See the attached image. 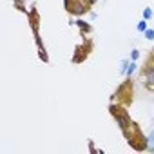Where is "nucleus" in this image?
<instances>
[{"label":"nucleus","mask_w":154,"mask_h":154,"mask_svg":"<svg viewBox=\"0 0 154 154\" xmlns=\"http://www.w3.org/2000/svg\"><path fill=\"white\" fill-rule=\"evenodd\" d=\"M138 58H140V51H138V49H132V51H131V60L136 62Z\"/></svg>","instance_id":"10"},{"label":"nucleus","mask_w":154,"mask_h":154,"mask_svg":"<svg viewBox=\"0 0 154 154\" xmlns=\"http://www.w3.org/2000/svg\"><path fill=\"white\" fill-rule=\"evenodd\" d=\"M136 71H138V63L131 60V63L127 65V69H125V74H123V76H127V78H132V74H134Z\"/></svg>","instance_id":"3"},{"label":"nucleus","mask_w":154,"mask_h":154,"mask_svg":"<svg viewBox=\"0 0 154 154\" xmlns=\"http://www.w3.org/2000/svg\"><path fill=\"white\" fill-rule=\"evenodd\" d=\"M109 111H111V114H112V118H114V122H116V125L120 127V131H122V132H123L131 123H132V122H131V118H129V114H127L123 109H120V105L111 103Z\"/></svg>","instance_id":"1"},{"label":"nucleus","mask_w":154,"mask_h":154,"mask_svg":"<svg viewBox=\"0 0 154 154\" xmlns=\"http://www.w3.org/2000/svg\"><path fill=\"white\" fill-rule=\"evenodd\" d=\"M152 15H154V13H152V9H150V8H145V9L141 11V17H143L145 20H150V18H152Z\"/></svg>","instance_id":"6"},{"label":"nucleus","mask_w":154,"mask_h":154,"mask_svg":"<svg viewBox=\"0 0 154 154\" xmlns=\"http://www.w3.org/2000/svg\"><path fill=\"white\" fill-rule=\"evenodd\" d=\"M87 2H89V6H91V8H93V6H94V4H96V2H98V0H87Z\"/></svg>","instance_id":"12"},{"label":"nucleus","mask_w":154,"mask_h":154,"mask_svg":"<svg viewBox=\"0 0 154 154\" xmlns=\"http://www.w3.org/2000/svg\"><path fill=\"white\" fill-rule=\"evenodd\" d=\"M96 17H98V13H96V11H91V20H94Z\"/></svg>","instance_id":"11"},{"label":"nucleus","mask_w":154,"mask_h":154,"mask_svg":"<svg viewBox=\"0 0 154 154\" xmlns=\"http://www.w3.org/2000/svg\"><path fill=\"white\" fill-rule=\"evenodd\" d=\"M145 138H147V150L149 152H154V131H150Z\"/></svg>","instance_id":"4"},{"label":"nucleus","mask_w":154,"mask_h":154,"mask_svg":"<svg viewBox=\"0 0 154 154\" xmlns=\"http://www.w3.org/2000/svg\"><path fill=\"white\" fill-rule=\"evenodd\" d=\"M15 6H17V8L20 9V11H24V13H29V11L26 9V4L22 2V0H15Z\"/></svg>","instance_id":"9"},{"label":"nucleus","mask_w":154,"mask_h":154,"mask_svg":"<svg viewBox=\"0 0 154 154\" xmlns=\"http://www.w3.org/2000/svg\"><path fill=\"white\" fill-rule=\"evenodd\" d=\"M74 26H78L80 27V31H82V35H85V33H91V24L89 22H85V20H76V22H72Z\"/></svg>","instance_id":"2"},{"label":"nucleus","mask_w":154,"mask_h":154,"mask_svg":"<svg viewBox=\"0 0 154 154\" xmlns=\"http://www.w3.org/2000/svg\"><path fill=\"white\" fill-rule=\"evenodd\" d=\"M129 63H131V58H129V60L125 58V60H122V62H120V74H125V69H127V65H129Z\"/></svg>","instance_id":"7"},{"label":"nucleus","mask_w":154,"mask_h":154,"mask_svg":"<svg viewBox=\"0 0 154 154\" xmlns=\"http://www.w3.org/2000/svg\"><path fill=\"white\" fill-rule=\"evenodd\" d=\"M147 22H149V20H145V18H141V20H140V22L136 24V31L143 35V33H145V31L149 29V26H147Z\"/></svg>","instance_id":"5"},{"label":"nucleus","mask_w":154,"mask_h":154,"mask_svg":"<svg viewBox=\"0 0 154 154\" xmlns=\"http://www.w3.org/2000/svg\"><path fill=\"white\" fill-rule=\"evenodd\" d=\"M143 36H145V40H150V42H154V29H147V31L143 33Z\"/></svg>","instance_id":"8"}]
</instances>
